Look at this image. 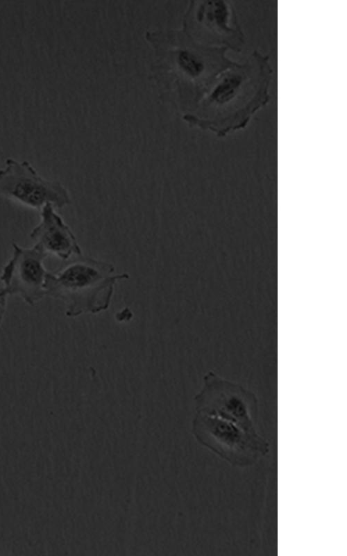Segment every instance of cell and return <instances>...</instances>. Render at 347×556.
Wrapping results in <instances>:
<instances>
[{
    "mask_svg": "<svg viewBox=\"0 0 347 556\" xmlns=\"http://www.w3.org/2000/svg\"><path fill=\"white\" fill-rule=\"evenodd\" d=\"M190 32L198 42L213 47H224L240 51L245 35L233 5L226 1H195L187 17Z\"/></svg>",
    "mask_w": 347,
    "mask_h": 556,
    "instance_id": "obj_6",
    "label": "cell"
},
{
    "mask_svg": "<svg viewBox=\"0 0 347 556\" xmlns=\"http://www.w3.org/2000/svg\"><path fill=\"white\" fill-rule=\"evenodd\" d=\"M114 270L111 263L78 257L53 272H47L46 294L65 302L67 316L99 313L109 306L117 281L128 278L126 273L112 275Z\"/></svg>",
    "mask_w": 347,
    "mask_h": 556,
    "instance_id": "obj_2",
    "label": "cell"
},
{
    "mask_svg": "<svg viewBox=\"0 0 347 556\" xmlns=\"http://www.w3.org/2000/svg\"><path fill=\"white\" fill-rule=\"evenodd\" d=\"M7 294L3 288H0V322L3 318L5 307H6V297Z\"/></svg>",
    "mask_w": 347,
    "mask_h": 556,
    "instance_id": "obj_9",
    "label": "cell"
},
{
    "mask_svg": "<svg viewBox=\"0 0 347 556\" xmlns=\"http://www.w3.org/2000/svg\"><path fill=\"white\" fill-rule=\"evenodd\" d=\"M194 401L196 411L231 422L248 432L257 433V398L240 384L210 371L205 375L203 386Z\"/></svg>",
    "mask_w": 347,
    "mask_h": 556,
    "instance_id": "obj_4",
    "label": "cell"
},
{
    "mask_svg": "<svg viewBox=\"0 0 347 556\" xmlns=\"http://www.w3.org/2000/svg\"><path fill=\"white\" fill-rule=\"evenodd\" d=\"M12 258L2 270L0 279L4 291L17 294L27 303L33 304L46 295L45 281L47 271L44 261L48 256L40 247H23L12 244Z\"/></svg>",
    "mask_w": 347,
    "mask_h": 556,
    "instance_id": "obj_7",
    "label": "cell"
},
{
    "mask_svg": "<svg viewBox=\"0 0 347 556\" xmlns=\"http://www.w3.org/2000/svg\"><path fill=\"white\" fill-rule=\"evenodd\" d=\"M39 224L30 234L35 245L48 255L52 254L62 260H67L72 255L81 254L74 234L56 213L52 204H45L41 208Z\"/></svg>",
    "mask_w": 347,
    "mask_h": 556,
    "instance_id": "obj_8",
    "label": "cell"
},
{
    "mask_svg": "<svg viewBox=\"0 0 347 556\" xmlns=\"http://www.w3.org/2000/svg\"><path fill=\"white\" fill-rule=\"evenodd\" d=\"M272 74L269 56L254 50L217 77L187 120L220 137L244 128L269 101Z\"/></svg>",
    "mask_w": 347,
    "mask_h": 556,
    "instance_id": "obj_1",
    "label": "cell"
},
{
    "mask_svg": "<svg viewBox=\"0 0 347 556\" xmlns=\"http://www.w3.org/2000/svg\"><path fill=\"white\" fill-rule=\"evenodd\" d=\"M0 194L37 209L46 204L58 208L71 204L69 195L60 183L42 177L29 162L10 158L0 170Z\"/></svg>",
    "mask_w": 347,
    "mask_h": 556,
    "instance_id": "obj_5",
    "label": "cell"
},
{
    "mask_svg": "<svg viewBox=\"0 0 347 556\" xmlns=\"http://www.w3.org/2000/svg\"><path fill=\"white\" fill-rule=\"evenodd\" d=\"M192 433L203 445L235 466H248L269 450L257 433L248 432L221 418L196 411Z\"/></svg>",
    "mask_w": 347,
    "mask_h": 556,
    "instance_id": "obj_3",
    "label": "cell"
}]
</instances>
